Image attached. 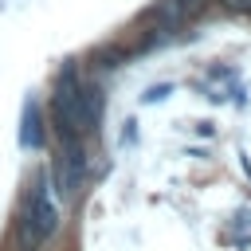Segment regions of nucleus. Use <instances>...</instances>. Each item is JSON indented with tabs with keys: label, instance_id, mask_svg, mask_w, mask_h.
<instances>
[{
	"label": "nucleus",
	"instance_id": "f257e3e1",
	"mask_svg": "<svg viewBox=\"0 0 251 251\" xmlns=\"http://www.w3.org/2000/svg\"><path fill=\"white\" fill-rule=\"evenodd\" d=\"M78 75L75 67L63 71L59 86H55V98H51V118H55V129L63 141H75L78 133H86V122H82V98H78Z\"/></svg>",
	"mask_w": 251,
	"mask_h": 251
},
{
	"label": "nucleus",
	"instance_id": "f03ea898",
	"mask_svg": "<svg viewBox=\"0 0 251 251\" xmlns=\"http://www.w3.org/2000/svg\"><path fill=\"white\" fill-rule=\"evenodd\" d=\"M55 227H59V212H55V204H51V196H47V180H39V184L27 192L24 216H20V231H24L27 251H35Z\"/></svg>",
	"mask_w": 251,
	"mask_h": 251
},
{
	"label": "nucleus",
	"instance_id": "7ed1b4c3",
	"mask_svg": "<svg viewBox=\"0 0 251 251\" xmlns=\"http://www.w3.org/2000/svg\"><path fill=\"white\" fill-rule=\"evenodd\" d=\"M82 145H78V137L75 141H63V157H59V188H63V196H75L78 192V184H82Z\"/></svg>",
	"mask_w": 251,
	"mask_h": 251
},
{
	"label": "nucleus",
	"instance_id": "20e7f679",
	"mask_svg": "<svg viewBox=\"0 0 251 251\" xmlns=\"http://www.w3.org/2000/svg\"><path fill=\"white\" fill-rule=\"evenodd\" d=\"M78 98H82V122H86V129H94L98 118H102V90L98 86H82Z\"/></svg>",
	"mask_w": 251,
	"mask_h": 251
},
{
	"label": "nucleus",
	"instance_id": "39448f33",
	"mask_svg": "<svg viewBox=\"0 0 251 251\" xmlns=\"http://www.w3.org/2000/svg\"><path fill=\"white\" fill-rule=\"evenodd\" d=\"M20 141H24L27 149L43 145V129H39V110H35V102L24 106V129H20Z\"/></svg>",
	"mask_w": 251,
	"mask_h": 251
},
{
	"label": "nucleus",
	"instance_id": "423d86ee",
	"mask_svg": "<svg viewBox=\"0 0 251 251\" xmlns=\"http://www.w3.org/2000/svg\"><path fill=\"white\" fill-rule=\"evenodd\" d=\"M224 4H227L231 12H247V16H251V0H224Z\"/></svg>",
	"mask_w": 251,
	"mask_h": 251
},
{
	"label": "nucleus",
	"instance_id": "0eeeda50",
	"mask_svg": "<svg viewBox=\"0 0 251 251\" xmlns=\"http://www.w3.org/2000/svg\"><path fill=\"white\" fill-rule=\"evenodd\" d=\"M165 94H169V86H153L145 98H149V102H157V98H165Z\"/></svg>",
	"mask_w": 251,
	"mask_h": 251
}]
</instances>
